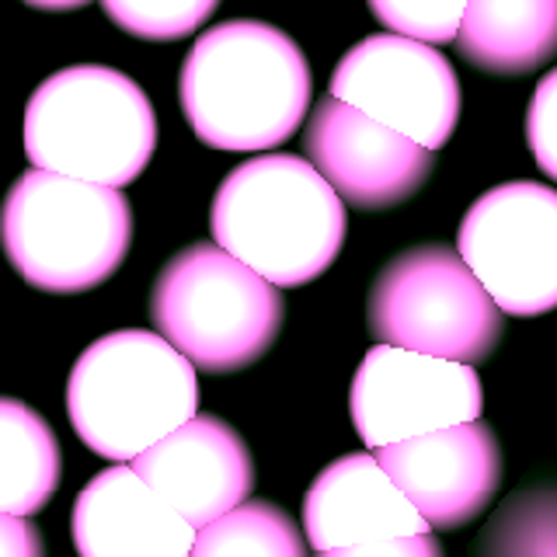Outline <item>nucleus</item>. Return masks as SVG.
Listing matches in <instances>:
<instances>
[{
  "label": "nucleus",
  "mask_w": 557,
  "mask_h": 557,
  "mask_svg": "<svg viewBox=\"0 0 557 557\" xmlns=\"http://www.w3.org/2000/svg\"><path fill=\"white\" fill-rule=\"evenodd\" d=\"M310 63L283 28L223 22L202 32L182 63L178 101L206 147L258 153L304 126L310 109Z\"/></svg>",
  "instance_id": "obj_1"
},
{
  "label": "nucleus",
  "mask_w": 557,
  "mask_h": 557,
  "mask_svg": "<svg viewBox=\"0 0 557 557\" xmlns=\"http://www.w3.org/2000/svg\"><path fill=\"white\" fill-rule=\"evenodd\" d=\"M209 231L261 278L293 289L335 265L345 244V202L307 157L265 153L223 178Z\"/></svg>",
  "instance_id": "obj_2"
},
{
  "label": "nucleus",
  "mask_w": 557,
  "mask_h": 557,
  "mask_svg": "<svg viewBox=\"0 0 557 557\" xmlns=\"http://www.w3.org/2000/svg\"><path fill=\"white\" fill-rule=\"evenodd\" d=\"M66 414L91 453L133 463L199 414L196 366L157 331H112L87 345L70 370Z\"/></svg>",
  "instance_id": "obj_3"
},
{
  "label": "nucleus",
  "mask_w": 557,
  "mask_h": 557,
  "mask_svg": "<svg viewBox=\"0 0 557 557\" xmlns=\"http://www.w3.org/2000/svg\"><path fill=\"white\" fill-rule=\"evenodd\" d=\"M133 209L122 188L32 168L0 206V248L42 293H87L129 255Z\"/></svg>",
  "instance_id": "obj_4"
},
{
  "label": "nucleus",
  "mask_w": 557,
  "mask_h": 557,
  "mask_svg": "<svg viewBox=\"0 0 557 557\" xmlns=\"http://www.w3.org/2000/svg\"><path fill=\"white\" fill-rule=\"evenodd\" d=\"M157 150L153 101L122 70L81 63L49 74L25 104L32 168L122 188Z\"/></svg>",
  "instance_id": "obj_5"
},
{
  "label": "nucleus",
  "mask_w": 557,
  "mask_h": 557,
  "mask_svg": "<svg viewBox=\"0 0 557 557\" xmlns=\"http://www.w3.org/2000/svg\"><path fill=\"white\" fill-rule=\"evenodd\" d=\"M286 304L278 286L213 240L188 244L157 275L150 321L202 373H237L275 345Z\"/></svg>",
  "instance_id": "obj_6"
},
{
  "label": "nucleus",
  "mask_w": 557,
  "mask_h": 557,
  "mask_svg": "<svg viewBox=\"0 0 557 557\" xmlns=\"http://www.w3.org/2000/svg\"><path fill=\"white\" fill-rule=\"evenodd\" d=\"M370 335L411 352L484 362L502 342V310L460 251L422 244L387 261L366 304Z\"/></svg>",
  "instance_id": "obj_7"
},
{
  "label": "nucleus",
  "mask_w": 557,
  "mask_h": 557,
  "mask_svg": "<svg viewBox=\"0 0 557 557\" xmlns=\"http://www.w3.org/2000/svg\"><path fill=\"white\" fill-rule=\"evenodd\" d=\"M457 251L502 313L557 310V188L505 182L467 209Z\"/></svg>",
  "instance_id": "obj_8"
},
{
  "label": "nucleus",
  "mask_w": 557,
  "mask_h": 557,
  "mask_svg": "<svg viewBox=\"0 0 557 557\" xmlns=\"http://www.w3.org/2000/svg\"><path fill=\"white\" fill-rule=\"evenodd\" d=\"M331 95L429 150L446 147L460 119V84L449 60L397 32L348 49L331 74Z\"/></svg>",
  "instance_id": "obj_9"
},
{
  "label": "nucleus",
  "mask_w": 557,
  "mask_h": 557,
  "mask_svg": "<svg viewBox=\"0 0 557 557\" xmlns=\"http://www.w3.org/2000/svg\"><path fill=\"white\" fill-rule=\"evenodd\" d=\"M481 376L470 362L440 359L376 342L362 356L348 391L359 440L380 449L411 435L481 418Z\"/></svg>",
  "instance_id": "obj_10"
},
{
  "label": "nucleus",
  "mask_w": 557,
  "mask_h": 557,
  "mask_svg": "<svg viewBox=\"0 0 557 557\" xmlns=\"http://www.w3.org/2000/svg\"><path fill=\"white\" fill-rule=\"evenodd\" d=\"M304 150L342 202L362 213H383L411 199L435 168V150L383 126L335 95L321 98L313 109Z\"/></svg>",
  "instance_id": "obj_11"
},
{
  "label": "nucleus",
  "mask_w": 557,
  "mask_h": 557,
  "mask_svg": "<svg viewBox=\"0 0 557 557\" xmlns=\"http://www.w3.org/2000/svg\"><path fill=\"white\" fill-rule=\"evenodd\" d=\"M429 530H463L502 487V449L484 422H460L373 449Z\"/></svg>",
  "instance_id": "obj_12"
},
{
  "label": "nucleus",
  "mask_w": 557,
  "mask_h": 557,
  "mask_svg": "<svg viewBox=\"0 0 557 557\" xmlns=\"http://www.w3.org/2000/svg\"><path fill=\"white\" fill-rule=\"evenodd\" d=\"M133 470L196 530L248 502L255 487L248 443L216 414L188 418L139 453Z\"/></svg>",
  "instance_id": "obj_13"
},
{
  "label": "nucleus",
  "mask_w": 557,
  "mask_h": 557,
  "mask_svg": "<svg viewBox=\"0 0 557 557\" xmlns=\"http://www.w3.org/2000/svg\"><path fill=\"white\" fill-rule=\"evenodd\" d=\"M70 530L77 557H188L196 544V527L133 463H115L81 487Z\"/></svg>",
  "instance_id": "obj_14"
},
{
  "label": "nucleus",
  "mask_w": 557,
  "mask_h": 557,
  "mask_svg": "<svg viewBox=\"0 0 557 557\" xmlns=\"http://www.w3.org/2000/svg\"><path fill=\"white\" fill-rule=\"evenodd\" d=\"M425 530L429 522L380 467L376 453H348L331 460L304 495V536L313 550Z\"/></svg>",
  "instance_id": "obj_15"
},
{
  "label": "nucleus",
  "mask_w": 557,
  "mask_h": 557,
  "mask_svg": "<svg viewBox=\"0 0 557 557\" xmlns=\"http://www.w3.org/2000/svg\"><path fill=\"white\" fill-rule=\"evenodd\" d=\"M457 49L484 74H533L557 57V0H467Z\"/></svg>",
  "instance_id": "obj_16"
},
{
  "label": "nucleus",
  "mask_w": 557,
  "mask_h": 557,
  "mask_svg": "<svg viewBox=\"0 0 557 557\" xmlns=\"http://www.w3.org/2000/svg\"><path fill=\"white\" fill-rule=\"evenodd\" d=\"M60 474L63 453L46 418L25 400L0 397V512H42Z\"/></svg>",
  "instance_id": "obj_17"
},
{
  "label": "nucleus",
  "mask_w": 557,
  "mask_h": 557,
  "mask_svg": "<svg viewBox=\"0 0 557 557\" xmlns=\"http://www.w3.org/2000/svg\"><path fill=\"white\" fill-rule=\"evenodd\" d=\"M188 557H307V536L272 502H240L196 530Z\"/></svg>",
  "instance_id": "obj_18"
},
{
  "label": "nucleus",
  "mask_w": 557,
  "mask_h": 557,
  "mask_svg": "<svg viewBox=\"0 0 557 557\" xmlns=\"http://www.w3.org/2000/svg\"><path fill=\"white\" fill-rule=\"evenodd\" d=\"M470 557H557V481L519 487L505 498Z\"/></svg>",
  "instance_id": "obj_19"
},
{
  "label": "nucleus",
  "mask_w": 557,
  "mask_h": 557,
  "mask_svg": "<svg viewBox=\"0 0 557 557\" xmlns=\"http://www.w3.org/2000/svg\"><path fill=\"white\" fill-rule=\"evenodd\" d=\"M112 22L144 42H178L206 17H213L220 0H101Z\"/></svg>",
  "instance_id": "obj_20"
},
{
  "label": "nucleus",
  "mask_w": 557,
  "mask_h": 557,
  "mask_svg": "<svg viewBox=\"0 0 557 557\" xmlns=\"http://www.w3.org/2000/svg\"><path fill=\"white\" fill-rule=\"evenodd\" d=\"M370 11L408 39H422L429 46H446L457 39L467 0H370Z\"/></svg>",
  "instance_id": "obj_21"
},
{
  "label": "nucleus",
  "mask_w": 557,
  "mask_h": 557,
  "mask_svg": "<svg viewBox=\"0 0 557 557\" xmlns=\"http://www.w3.org/2000/svg\"><path fill=\"white\" fill-rule=\"evenodd\" d=\"M527 144L533 150L536 168L557 182V66L540 77L530 112H527Z\"/></svg>",
  "instance_id": "obj_22"
},
{
  "label": "nucleus",
  "mask_w": 557,
  "mask_h": 557,
  "mask_svg": "<svg viewBox=\"0 0 557 557\" xmlns=\"http://www.w3.org/2000/svg\"><path fill=\"white\" fill-rule=\"evenodd\" d=\"M318 557H443V544L435 540L432 530H425L411 536H387V540H370V544L318 550Z\"/></svg>",
  "instance_id": "obj_23"
},
{
  "label": "nucleus",
  "mask_w": 557,
  "mask_h": 557,
  "mask_svg": "<svg viewBox=\"0 0 557 557\" xmlns=\"http://www.w3.org/2000/svg\"><path fill=\"white\" fill-rule=\"evenodd\" d=\"M0 557H46L42 533L28 516L0 512Z\"/></svg>",
  "instance_id": "obj_24"
},
{
  "label": "nucleus",
  "mask_w": 557,
  "mask_h": 557,
  "mask_svg": "<svg viewBox=\"0 0 557 557\" xmlns=\"http://www.w3.org/2000/svg\"><path fill=\"white\" fill-rule=\"evenodd\" d=\"M25 4L35 11H77L84 4H91V0H25Z\"/></svg>",
  "instance_id": "obj_25"
}]
</instances>
